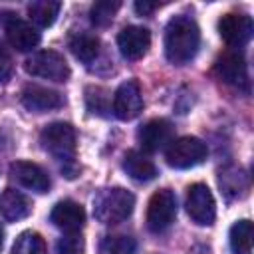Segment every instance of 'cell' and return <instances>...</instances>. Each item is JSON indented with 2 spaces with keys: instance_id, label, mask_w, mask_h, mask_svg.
I'll list each match as a JSON object with an SVG mask.
<instances>
[{
  "instance_id": "1",
  "label": "cell",
  "mask_w": 254,
  "mask_h": 254,
  "mask_svg": "<svg viewBox=\"0 0 254 254\" xmlns=\"http://www.w3.org/2000/svg\"><path fill=\"white\" fill-rule=\"evenodd\" d=\"M200 46V30L189 16H175L165 30V56L175 65L189 64Z\"/></svg>"
},
{
  "instance_id": "2",
  "label": "cell",
  "mask_w": 254,
  "mask_h": 254,
  "mask_svg": "<svg viewBox=\"0 0 254 254\" xmlns=\"http://www.w3.org/2000/svg\"><path fill=\"white\" fill-rule=\"evenodd\" d=\"M135 196L121 187L101 189L93 198V214L103 224H119L133 212Z\"/></svg>"
},
{
  "instance_id": "3",
  "label": "cell",
  "mask_w": 254,
  "mask_h": 254,
  "mask_svg": "<svg viewBox=\"0 0 254 254\" xmlns=\"http://www.w3.org/2000/svg\"><path fill=\"white\" fill-rule=\"evenodd\" d=\"M40 143L44 151H48L54 159L62 163H73L77 145H75V129L69 123L56 121L46 125L40 133Z\"/></svg>"
},
{
  "instance_id": "4",
  "label": "cell",
  "mask_w": 254,
  "mask_h": 254,
  "mask_svg": "<svg viewBox=\"0 0 254 254\" xmlns=\"http://www.w3.org/2000/svg\"><path fill=\"white\" fill-rule=\"evenodd\" d=\"M24 67L34 77H42V79H50V81H58V83L69 79V65H67L65 58L56 50L34 52L26 60Z\"/></svg>"
},
{
  "instance_id": "5",
  "label": "cell",
  "mask_w": 254,
  "mask_h": 254,
  "mask_svg": "<svg viewBox=\"0 0 254 254\" xmlns=\"http://www.w3.org/2000/svg\"><path fill=\"white\" fill-rule=\"evenodd\" d=\"M208 155V147L198 137H179L169 143L165 151V159L173 169H190L200 165Z\"/></svg>"
},
{
  "instance_id": "6",
  "label": "cell",
  "mask_w": 254,
  "mask_h": 254,
  "mask_svg": "<svg viewBox=\"0 0 254 254\" xmlns=\"http://www.w3.org/2000/svg\"><path fill=\"white\" fill-rule=\"evenodd\" d=\"M177 216V196L171 189L153 192L147 204V228L155 234L165 232Z\"/></svg>"
},
{
  "instance_id": "7",
  "label": "cell",
  "mask_w": 254,
  "mask_h": 254,
  "mask_svg": "<svg viewBox=\"0 0 254 254\" xmlns=\"http://www.w3.org/2000/svg\"><path fill=\"white\" fill-rule=\"evenodd\" d=\"M187 212L192 218V222L200 226H208L216 218V202L210 192V189L202 183H194L187 190Z\"/></svg>"
},
{
  "instance_id": "8",
  "label": "cell",
  "mask_w": 254,
  "mask_h": 254,
  "mask_svg": "<svg viewBox=\"0 0 254 254\" xmlns=\"http://www.w3.org/2000/svg\"><path fill=\"white\" fill-rule=\"evenodd\" d=\"M252 32H254V24H252V18L248 14L230 12L218 20V34L232 48L246 46L252 38Z\"/></svg>"
},
{
  "instance_id": "9",
  "label": "cell",
  "mask_w": 254,
  "mask_h": 254,
  "mask_svg": "<svg viewBox=\"0 0 254 254\" xmlns=\"http://www.w3.org/2000/svg\"><path fill=\"white\" fill-rule=\"evenodd\" d=\"M143 109V95L137 79H127L123 81L115 95H113V113L121 121H131L135 119Z\"/></svg>"
},
{
  "instance_id": "10",
  "label": "cell",
  "mask_w": 254,
  "mask_h": 254,
  "mask_svg": "<svg viewBox=\"0 0 254 254\" xmlns=\"http://www.w3.org/2000/svg\"><path fill=\"white\" fill-rule=\"evenodd\" d=\"M10 177L20 187H24L28 190H34V192H40V194L48 192L50 187H52L48 173L32 161H14L10 165Z\"/></svg>"
},
{
  "instance_id": "11",
  "label": "cell",
  "mask_w": 254,
  "mask_h": 254,
  "mask_svg": "<svg viewBox=\"0 0 254 254\" xmlns=\"http://www.w3.org/2000/svg\"><path fill=\"white\" fill-rule=\"evenodd\" d=\"M151 46V34L143 26H127L117 36V48L129 62L141 60Z\"/></svg>"
},
{
  "instance_id": "12",
  "label": "cell",
  "mask_w": 254,
  "mask_h": 254,
  "mask_svg": "<svg viewBox=\"0 0 254 254\" xmlns=\"http://www.w3.org/2000/svg\"><path fill=\"white\" fill-rule=\"evenodd\" d=\"M214 71L228 85H234V87L248 85V67H246L242 54H238V52L222 54L214 64Z\"/></svg>"
},
{
  "instance_id": "13",
  "label": "cell",
  "mask_w": 254,
  "mask_h": 254,
  "mask_svg": "<svg viewBox=\"0 0 254 254\" xmlns=\"http://www.w3.org/2000/svg\"><path fill=\"white\" fill-rule=\"evenodd\" d=\"M137 139L141 147L149 153H155L159 149L169 147L173 141V125L167 119H151L137 131Z\"/></svg>"
},
{
  "instance_id": "14",
  "label": "cell",
  "mask_w": 254,
  "mask_h": 254,
  "mask_svg": "<svg viewBox=\"0 0 254 254\" xmlns=\"http://www.w3.org/2000/svg\"><path fill=\"white\" fill-rule=\"evenodd\" d=\"M6 38H8L10 46L16 48L18 52H32L42 40L36 26H32L30 22H26L22 18H16V16H12L6 22Z\"/></svg>"
},
{
  "instance_id": "15",
  "label": "cell",
  "mask_w": 254,
  "mask_h": 254,
  "mask_svg": "<svg viewBox=\"0 0 254 254\" xmlns=\"http://www.w3.org/2000/svg\"><path fill=\"white\" fill-rule=\"evenodd\" d=\"M50 220L64 232H79L85 224V210L75 200H60L50 214Z\"/></svg>"
},
{
  "instance_id": "16",
  "label": "cell",
  "mask_w": 254,
  "mask_h": 254,
  "mask_svg": "<svg viewBox=\"0 0 254 254\" xmlns=\"http://www.w3.org/2000/svg\"><path fill=\"white\" fill-rule=\"evenodd\" d=\"M22 105L28 111L44 113V111H52V109L62 107L64 105V97L58 91L42 87V85H28L22 91Z\"/></svg>"
},
{
  "instance_id": "17",
  "label": "cell",
  "mask_w": 254,
  "mask_h": 254,
  "mask_svg": "<svg viewBox=\"0 0 254 254\" xmlns=\"http://www.w3.org/2000/svg\"><path fill=\"white\" fill-rule=\"evenodd\" d=\"M32 212V204L26 194L14 189H6L0 194V216L8 222H18Z\"/></svg>"
},
{
  "instance_id": "18",
  "label": "cell",
  "mask_w": 254,
  "mask_h": 254,
  "mask_svg": "<svg viewBox=\"0 0 254 254\" xmlns=\"http://www.w3.org/2000/svg\"><path fill=\"white\" fill-rule=\"evenodd\" d=\"M123 171L137 183H147L157 177L155 163L141 151H127L123 157Z\"/></svg>"
},
{
  "instance_id": "19",
  "label": "cell",
  "mask_w": 254,
  "mask_h": 254,
  "mask_svg": "<svg viewBox=\"0 0 254 254\" xmlns=\"http://www.w3.org/2000/svg\"><path fill=\"white\" fill-rule=\"evenodd\" d=\"M218 185L228 198H238L248 190V177L240 167H226L218 175Z\"/></svg>"
},
{
  "instance_id": "20",
  "label": "cell",
  "mask_w": 254,
  "mask_h": 254,
  "mask_svg": "<svg viewBox=\"0 0 254 254\" xmlns=\"http://www.w3.org/2000/svg\"><path fill=\"white\" fill-rule=\"evenodd\" d=\"M60 10H62V4L60 2H54V0H38V2H32L28 6V16H30V20L36 26L50 28L58 20Z\"/></svg>"
},
{
  "instance_id": "21",
  "label": "cell",
  "mask_w": 254,
  "mask_h": 254,
  "mask_svg": "<svg viewBox=\"0 0 254 254\" xmlns=\"http://www.w3.org/2000/svg\"><path fill=\"white\" fill-rule=\"evenodd\" d=\"M228 242L234 254H252V222L246 218L234 222L228 234Z\"/></svg>"
},
{
  "instance_id": "22",
  "label": "cell",
  "mask_w": 254,
  "mask_h": 254,
  "mask_svg": "<svg viewBox=\"0 0 254 254\" xmlns=\"http://www.w3.org/2000/svg\"><path fill=\"white\" fill-rule=\"evenodd\" d=\"M69 50L79 62L91 64L99 54V40L91 34H75L69 40Z\"/></svg>"
},
{
  "instance_id": "23",
  "label": "cell",
  "mask_w": 254,
  "mask_h": 254,
  "mask_svg": "<svg viewBox=\"0 0 254 254\" xmlns=\"http://www.w3.org/2000/svg\"><path fill=\"white\" fill-rule=\"evenodd\" d=\"M137 242L127 234L105 236L99 244V254H135Z\"/></svg>"
},
{
  "instance_id": "24",
  "label": "cell",
  "mask_w": 254,
  "mask_h": 254,
  "mask_svg": "<svg viewBox=\"0 0 254 254\" xmlns=\"http://www.w3.org/2000/svg\"><path fill=\"white\" fill-rule=\"evenodd\" d=\"M12 254H46V242L38 232L26 230L16 238Z\"/></svg>"
},
{
  "instance_id": "25",
  "label": "cell",
  "mask_w": 254,
  "mask_h": 254,
  "mask_svg": "<svg viewBox=\"0 0 254 254\" xmlns=\"http://www.w3.org/2000/svg\"><path fill=\"white\" fill-rule=\"evenodd\" d=\"M119 8H121V2H119V0H99V2H95V4L91 6V10H89L91 22H93L95 26L103 28V26H107V24L113 20V16L117 14Z\"/></svg>"
},
{
  "instance_id": "26",
  "label": "cell",
  "mask_w": 254,
  "mask_h": 254,
  "mask_svg": "<svg viewBox=\"0 0 254 254\" xmlns=\"http://www.w3.org/2000/svg\"><path fill=\"white\" fill-rule=\"evenodd\" d=\"M85 242L79 232H65L58 242V254H83Z\"/></svg>"
},
{
  "instance_id": "27",
  "label": "cell",
  "mask_w": 254,
  "mask_h": 254,
  "mask_svg": "<svg viewBox=\"0 0 254 254\" xmlns=\"http://www.w3.org/2000/svg\"><path fill=\"white\" fill-rule=\"evenodd\" d=\"M85 101H87V109L91 113H101L107 109V91L101 87H87L85 91Z\"/></svg>"
},
{
  "instance_id": "28",
  "label": "cell",
  "mask_w": 254,
  "mask_h": 254,
  "mask_svg": "<svg viewBox=\"0 0 254 254\" xmlns=\"http://www.w3.org/2000/svg\"><path fill=\"white\" fill-rule=\"evenodd\" d=\"M14 71V62H12V54L10 50L0 42V83H6L12 77Z\"/></svg>"
},
{
  "instance_id": "29",
  "label": "cell",
  "mask_w": 254,
  "mask_h": 254,
  "mask_svg": "<svg viewBox=\"0 0 254 254\" xmlns=\"http://www.w3.org/2000/svg\"><path fill=\"white\" fill-rule=\"evenodd\" d=\"M155 8H157V4H151V2H135V10H137L139 14H143V16L151 14Z\"/></svg>"
},
{
  "instance_id": "30",
  "label": "cell",
  "mask_w": 254,
  "mask_h": 254,
  "mask_svg": "<svg viewBox=\"0 0 254 254\" xmlns=\"http://www.w3.org/2000/svg\"><path fill=\"white\" fill-rule=\"evenodd\" d=\"M2 244H4V228L0 224V248H2Z\"/></svg>"
}]
</instances>
